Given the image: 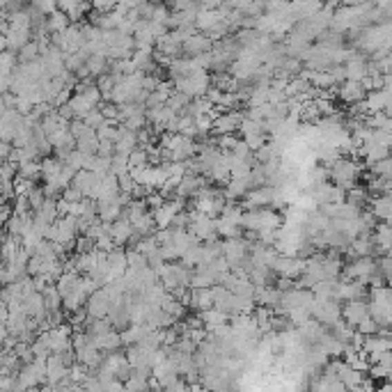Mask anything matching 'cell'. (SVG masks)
I'll return each instance as SVG.
<instances>
[{"instance_id":"23","label":"cell","mask_w":392,"mask_h":392,"mask_svg":"<svg viewBox=\"0 0 392 392\" xmlns=\"http://www.w3.org/2000/svg\"><path fill=\"white\" fill-rule=\"evenodd\" d=\"M115 149H117V154H122V156H131L135 149H140L138 131H131L129 126L119 124V131H117V138H115Z\"/></svg>"},{"instance_id":"45","label":"cell","mask_w":392,"mask_h":392,"mask_svg":"<svg viewBox=\"0 0 392 392\" xmlns=\"http://www.w3.org/2000/svg\"><path fill=\"white\" fill-rule=\"evenodd\" d=\"M83 122H85V124H88V126H90V129H95V131H99V129H101V126H104L106 122H108V119H106V115H104V110H101V108H97L95 112H90V115H88V117H85V119H83Z\"/></svg>"},{"instance_id":"27","label":"cell","mask_w":392,"mask_h":392,"mask_svg":"<svg viewBox=\"0 0 392 392\" xmlns=\"http://www.w3.org/2000/svg\"><path fill=\"white\" fill-rule=\"evenodd\" d=\"M206 188V179L204 175H186L179 184V188H177V195L175 197H195L199 190Z\"/></svg>"},{"instance_id":"32","label":"cell","mask_w":392,"mask_h":392,"mask_svg":"<svg viewBox=\"0 0 392 392\" xmlns=\"http://www.w3.org/2000/svg\"><path fill=\"white\" fill-rule=\"evenodd\" d=\"M133 65L135 71L142 76H152L156 69H159V62H156V55L154 53H145V51H135L133 53Z\"/></svg>"},{"instance_id":"16","label":"cell","mask_w":392,"mask_h":392,"mask_svg":"<svg viewBox=\"0 0 392 392\" xmlns=\"http://www.w3.org/2000/svg\"><path fill=\"white\" fill-rule=\"evenodd\" d=\"M85 310H88L90 319H108L112 310V298L106 294V289H97L95 294L90 296Z\"/></svg>"},{"instance_id":"38","label":"cell","mask_w":392,"mask_h":392,"mask_svg":"<svg viewBox=\"0 0 392 392\" xmlns=\"http://www.w3.org/2000/svg\"><path fill=\"white\" fill-rule=\"evenodd\" d=\"M85 69H88V74L92 78H101L110 71V60L106 58V55H92L88 60V65H85Z\"/></svg>"},{"instance_id":"36","label":"cell","mask_w":392,"mask_h":392,"mask_svg":"<svg viewBox=\"0 0 392 392\" xmlns=\"http://www.w3.org/2000/svg\"><path fill=\"white\" fill-rule=\"evenodd\" d=\"M190 308L199 312H206L213 308V291L211 289H193L190 291Z\"/></svg>"},{"instance_id":"43","label":"cell","mask_w":392,"mask_h":392,"mask_svg":"<svg viewBox=\"0 0 392 392\" xmlns=\"http://www.w3.org/2000/svg\"><path fill=\"white\" fill-rule=\"evenodd\" d=\"M19 177L28 182H37L41 179V161H28L19 166Z\"/></svg>"},{"instance_id":"11","label":"cell","mask_w":392,"mask_h":392,"mask_svg":"<svg viewBox=\"0 0 392 392\" xmlns=\"http://www.w3.org/2000/svg\"><path fill=\"white\" fill-rule=\"evenodd\" d=\"M305 264H308V259H305V257H289V255H277L273 273L277 277H289V280H294V277H301L305 273Z\"/></svg>"},{"instance_id":"26","label":"cell","mask_w":392,"mask_h":392,"mask_svg":"<svg viewBox=\"0 0 392 392\" xmlns=\"http://www.w3.org/2000/svg\"><path fill=\"white\" fill-rule=\"evenodd\" d=\"M209 177L211 182H216V184H230L232 182V168H230V154H220L218 156V161L213 163L211 170H209Z\"/></svg>"},{"instance_id":"13","label":"cell","mask_w":392,"mask_h":392,"mask_svg":"<svg viewBox=\"0 0 392 392\" xmlns=\"http://www.w3.org/2000/svg\"><path fill=\"white\" fill-rule=\"evenodd\" d=\"M241 135H244L246 145L253 149L255 154L266 145V131H264V122H255V119H244L241 124Z\"/></svg>"},{"instance_id":"7","label":"cell","mask_w":392,"mask_h":392,"mask_svg":"<svg viewBox=\"0 0 392 392\" xmlns=\"http://www.w3.org/2000/svg\"><path fill=\"white\" fill-rule=\"evenodd\" d=\"M175 92H182L186 95L188 99H199V97H206L213 85V78L206 74V71H197V74L188 76V78H182V81H175Z\"/></svg>"},{"instance_id":"14","label":"cell","mask_w":392,"mask_h":392,"mask_svg":"<svg viewBox=\"0 0 392 392\" xmlns=\"http://www.w3.org/2000/svg\"><path fill=\"white\" fill-rule=\"evenodd\" d=\"M184 211V199L175 197V199H168L166 204L161 206V209L152 211L154 213V220H156V227L159 230H170L175 223V218L179 216V213Z\"/></svg>"},{"instance_id":"25","label":"cell","mask_w":392,"mask_h":392,"mask_svg":"<svg viewBox=\"0 0 392 392\" xmlns=\"http://www.w3.org/2000/svg\"><path fill=\"white\" fill-rule=\"evenodd\" d=\"M177 117V112L170 108V106H161V108H154V110H147V119H149V126L154 131H168V124L173 122Z\"/></svg>"},{"instance_id":"8","label":"cell","mask_w":392,"mask_h":392,"mask_svg":"<svg viewBox=\"0 0 392 392\" xmlns=\"http://www.w3.org/2000/svg\"><path fill=\"white\" fill-rule=\"evenodd\" d=\"M312 319H317V322L326 328H335L340 322H344L342 305L335 301V298H328V301L317 298V303L312 305Z\"/></svg>"},{"instance_id":"39","label":"cell","mask_w":392,"mask_h":392,"mask_svg":"<svg viewBox=\"0 0 392 392\" xmlns=\"http://www.w3.org/2000/svg\"><path fill=\"white\" fill-rule=\"evenodd\" d=\"M154 331V328L149 326H129L126 331H122V342L124 346H133V344H140L142 340L147 337V333Z\"/></svg>"},{"instance_id":"15","label":"cell","mask_w":392,"mask_h":392,"mask_svg":"<svg viewBox=\"0 0 392 392\" xmlns=\"http://www.w3.org/2000/svg\"><path fill=\"white\" fill-rule=\"evenodd\" d=\"M78 193L88 199H97L99 195V188H101V177L90 173V170H81L76 177H74V184H71Z\"/></svg>"},{"instance_id":"18","label":"cell","mask_w":392,"mask_h":392,"mask_svg":"<svg viewBox=\"0 0 392 392\" xmlns=\"http://www.w3.org/2000/svg\"><path fill=\"white\" fill-rule=\"evenodd\" d=\"M244 119L246 115H241L239 110H225L223 115H218L216 122H213V133H218L220 138H223V135H234V131H241Z\"/></svg>"},{"instance_id":"22","label":"cell","mask_w":392,"mask_h":392,"mask_svg":"<svg viewBox=\"0 0 392 392\" xmlns=\"http://www.w3.org/2000/svg\"><path fill=\"white\" fill-rule=\"evenodd\" d=\"M367 88L362 83H355V81H344L342 83V88L337 90V97L342 99L344 104H351V106H360L365 104L367 99Z\"/></svg>"},{"instance_id":"3","label":"cell","mask_w":392,"mask_h":392,"mask_svg":"<svg viewBox=\"0 0 392 392\" xmlns=\"http://www.w3.org/2000/svg\"><path fill=\"white\" fill-rule=\"evenodd\" d=\"M156 273H159L161 284L170 291V294L177 291V289H190L193 268L184 266L182 262H166L159 271H156Z\"/></svg>"},{"instance_id":"34","label":"cell","mask_w":392,"mask_h":392,"mask_svg":"<svg viewBox=\"0 0 392 392\" xmlns=\"http://www.w3.org/2000/svg\"><path fill=\"white\" fill-rule=\"evenodd\" d=\"M374 244H376V251L379 253H386L390 255L392 253V225L388 223H379L374 230Z\"/></svg>"},{"instance_id":"47","label":"cell","mask_w":392,"mask_h":392,"mask_svg":"<svg viewBox=\"0 0 392 392\" xmlns=\"http://www.w3.org/2000/svg\"><path fill=\"white\" fill-rule=\"evenodd\" d=\"M78 392H104V383L99 381L95 374H92L90 379L83 383V386H78Z\"/></svg>"},{"instance_id":"42","label":"cell","mask_w":392,"mask_h":392,"mask_svg":"<svg viewBox=\"0 0 392 392\" xmlns=\"http://www.w3.org/2000/svg\"><path fill=\"white\" fill-rule=\"evenodd\" d=\"M46 26H48V32H51V35H60L71 26V21H69V17L65 12L58 10V12H53L51 17L46 19Z\"/></svg>"},{"instance_id":"46","label":"cell","mask_w":392,"mask_h":392,"mask_svg":"<svg viewBox=\"0 0 392 392\" xmlns=\"http://www.w3.org/2000/svg\"><path fill=\"white\" fill-rule=\"evenodd\" d=\"M372 173L376 177H383V179H392V156L386 161L376 163V166H372Z\"/></svg>"},{"instance_id":"31","label":"cell","mask_w":392,"mask_h":392,"mask_svg":"<svg viewBox=\"0 0 392 392\" xmlns=\"http://www.w3.org/2000/svg\"><path fill=\"white\" fill-rule=\"evenodd\" d=\"M251 190H255L251 177H239V179H232L230 184H227L225 197H227V202H234V199H239V197H246Z\"/></svg>"},{"instance_id":"35","label":"cell","mask_w":392,"mask_h":392,"mask_svg":"<svg viewBox=\"0 0 392 392\" xmlns=\"http://www.w3.org/2000/svg\"><path fill=\"white\" fill-rule=\"evenodd\" d=\"M101 251H95V253H88V255H76V259H74V266L78 273H85V275H90L92 271H95L99 266V262H101Z\"/></svg>"},{"instance_id":"20","label":"cell","mask_w":392,"mask_h":392,"mask_svg":"<svg viewBox=\"0 0 392 392\" xmlns=\"http://www.w3.org/2000/svg\"><path fill=\"white\" fill-rule=\"evenodd\" d=\"M213 41L209 35H204V32H197L193 35L186 44H184V58H199V55H204V53H211L213 51Z\"/></svg>"},{"instance_id":"24","label":"cell","mask_w":392,"mask_h":392,"mask_svg":"<svg viewBox=\"0 0 392 392\" xmlns=\"http://www.w3.org/2000/svg\"><path fill=\"white\" fill-rule=\"evenodd\" d=\"M344 76L346 81H355V83H362L365 78L369 76V65L362 55L353 53L351 58L344 62Z\"/></svg>"},{"instance_id":"40","label":"cell","mask_w":392,"mask_h":392,"mask_svg":"<svg viewBox=\"0 0 392 392\" xmlns=\"http://www.w3.org/2000/svg\"><path fill=\"white\" fill-rule=\"evenodd\" d=\"M213 108H216V106L211 104V99H209V97H199V99H193V101H190L188 110H186V115H190V117L211 115Z\"/></svg>"},{"instance_id":"19","label":"cell","mask_w":392,"mask_h":392,"mask_svg":"<svg viewBox=\"0 0 392 392\" xmlns=\"http://www.w3.org/2000/svg\"><path fill=\"white\" fill-rule=\"evenodd\" d=\"M197 71H202V67L197 65V60L195 58H175V60H170V65H168V74L170 78H173V83L175 81H182V78H188V76H193L197 74Z\"/></svg>"},{"instance_id":"44","label":"cell","mask_w":392,"mask_h":392,"mask_svg":"<svg viewBox=\"0 0 392 392\" xmlns=\"http://www.w3.org/2000/svg\"><path fill=\"white\" fill-rule=\"evenodd\" d=\"M190 101H193V99H188L186 95H182V92H175V95L170 97L168 106L177 112V115H186V110H188Z\"/></svg>"},{"instance_id":"6","label":"cell","mask_w":392,"mask_h":392,"mask_svg":"<svg viewBox=\"0 0 392 392\" xmlns=\"http://www.w3.org/2000/svg\"><path fill=\"white\" fill-rule=\"evenodd\" d=\"M46 360L41 358H35L32 362H28V365L21 367V372L17 374V392L21 390H32L41 386V383H46Z\"/></svg>"},{"instance_id":"12","label":"cell","mask_w":392,"mask_h":392,"mask_svg":"<svg viewBox=\"0 0 392 392\" xmlns=\"http://www.w3.org/2000/svg\"><path fill=\"white\" fill-rule=\"evenodd\" d=\"M39 126H41V133H44L46 138H48V142H51V145H55V142H58L62 135L69 131L71 122H67L65 117H60L58 110H53L51 115H46L44 119H41Z\"/></svg>"},{"instance_id":"29","label":"cell","mask_w":392,"mask_h":392,"mask_svg":"<svg viewBox=\"0 0 392 392\" xmlns=\"http://www.w3.org/2000/svg\"><path fill=\"white\" fill-rule=\"evenodd\" d=\"M349 255H353V259H360V257H372L376 253V244H374V237L372 234H360L358 239H353L351 248L346 251Z\"/></svg>"},{"instance_id":"30","label":"cell","mask_w":392,"mask_h":392,"mask_svg":"<svg viewBox=\"0 0 392 392\" xmlns=\"http://www.w3.org/2000/svg\"><path fill=\"white\" fill-rule=\"evenodd\" d=\"M92 340H95L97 349H99V351H101L104 355H106V353H117L119 349L124 346L122 333H119V331H110V333L101 335V337H92Z\"/></svg>"},{"instance_id":"21","label":"cell","mask_w":392,"mask_h":392,"mask_svg":"<svg viewBox=\"0 0 392 392\" xmlns=\"http://www.w3.org/2000/svg\"><path fill=\"white\" fill-rule=\"evenodd\" d=\"M223 21H225V14L220 12L218 7H211L209 3H204V10L199 12V17H197V30L209 35V32L216 30Z\"/></svg>"},{"instance_id":"33","label":"cell","mask_w":392,"mask_h":392,"mask_svg":"<svg viewBox=\"0 0 392 392\" xmlns=\"http://www.w3.org/2000/svg\"><path fill=\"white\" fill-rule=\"evenodd\" d=\"M199 319H202V326H204L206 333H216L218 328L227 326V319H230V317H227L225 312L211 308V310H206V312H199Z\"/></svg>"},{"instance_id":"17","label":"cell","mask_w":392,"mask_h":392,"mask_svg":"<svg viewBox=\"0 0 392 392\" xmlns=\"http://www.w3.org/2000/svg\"><path fill=\"white\" fill-rule=\"evenodd\" d=\"M342 315H344V322L349 326H353L355 331H358V326L365 324L367 319H372V315H369V303L367 301H349V303H344V308H342Z\"/></svg>"},{"instance_id":"9","label":"cell","mask_w":392,"mask_h":392,"mask_svg":"<svg viewBox=\"0 0 392 392\" xmlns=\"http://www.w3.org/2000/svg\"><path fill=\"white\" fill-rule=\"evenodd\" d=\"M190 234H195L199 241L204 244H211V241H218V230H216V218H209L199 211H190Z\"/></svg>"},{"instance_id":"10","label":"cell","mask_w":392,"mask_h":392,"mask_svg":"<svg viewBox=\"0 0 392 392\" xmlns=\"http://www.w3.org/2000/svg\"><path fill=\"white\" fill-rule=\"evenodd\" d=\"M308 193L315 197V202L319 206H328V204H344L346 202V190L335 186V184H322V186L310 188Z\"/></svg>"},{"instance_id":"5","label":"cell","mask_w":392,"mask_h":392,"mask_svg":"<svg viewBox=\"0 0 392 392\" xmlns=\"http://www.w3.org/2000/svg\"><path fill=\"white\" fill-rule=\"evenodd\" d=\"M251 248L253 244L246 239H227L223 241V257L230 264L232 271H244L248 273L251 271Z\"/></svg>"},{"instance_id":"37","label":"cell","mask_w":392,"mask_h":392,"mask_svg":"<svg viewBox=\"0 0 392 392\" xmlns=\"http://www.w3.org/2000/svg\"><path fill=\"white\" fill-rule=\"evenodd\" d=\"M58 10H62L69 17V21H81L85 14H88L90 10H92V5H88V3H81V0H74V3H71V0H67V3H58Z\"/></svg>"},{"instance_id":"48","label":"cell","mask_w":392,"mask_h":392,"mask_svg":"<svg viewBox=\"0 0 392 392\" xmlns=\"http://www.w3.org/2000/svg\"><path fill=\"white\" fill-rule=\"evenodd\" d=\"M104 392H126V383L122 381H110L104 386Z\"/></svg>"},{"instance_id":"49","label":"cell","mask_w":392,"mask_h":392,"mask_svg":"<svg viewBox=\"0 0 392 392\" xmlns=\"http://www.w3.org/2000/svg\"><path fill=\"white\" fill-rule=\"evenodd\" d=\"M386 282H388V287H390V289H392V273H390V275H388V277H386Z\"/></svg>"},{"instance_id":"28","label":"cell","mask_w":392,"mask_h":392,"mask_svg":"<svg viewBox=\"0 0 392 392\" xmlns=\"http://www.w3.org/2000/svg\"><path fill=\"white\" fill-rule=\"evenodd\" d=\"M133 237H135V230H133L131 220L126 218V216H122L119 220H115V223H112V241H115L117 248L131 244Z\"/></svg>"},{"instance_id":"41","label":"cell","mask_w":392,"mask_h":392,"mask_svg":"<svg viewBox=\"0 0 392 392\" xmlns=\"http://www.w3.org/2000/svg\"><path fill=\"white\" fill-rule=\"evenodd\" d=\"M216 230H218V237H223L227 241V239H241V232H244V227L234 225V223H230V220H225L223 216H218L216 218Z\"/></svg>"},{"instance_id":"1","label":"cell","mask_w":392,"mask_h":392,"mask_svg":"<svg viewBox=\"0 0 392 392\" xmlns=\"http://www.w3.org/2000/svg\"><path fill=\"white\" fill-rule=\"evenodd\" d=\"M369 315L379 324V328L392 326V289L390 287L369 289Z\"/></svg>"},{"instance_id":"2","label":"cell","mask_w":392,"mask_h":392,"mask_svg":"<svg viewBox=\"0 0 392 392\" xmlns=\"http://www.w3.org/2000/svg\"><path fill=\"white\" fill-rule=\"evenodd\" d=\"M328 168V177H331V182L335 186L344 188L346 193L351 188L358 186V177H360V166L355 163L353 159H346V156H342L335 163H331Z\"/></svg>"},{"instance_id":"4","label":"cell","mask_w":392,"mask_h":392,"mask_svg":"<svg viewBox=\"0 0 392 392\" xmlns=\"http://www.w3.org/2000/svg\"><path fill=\"white\" fill-rule=\"evenodd\" d=\"M280 227H282V218L273 209H251L244 213V230L253 234L277 232Z\"/></svg>"}]
</instances>
